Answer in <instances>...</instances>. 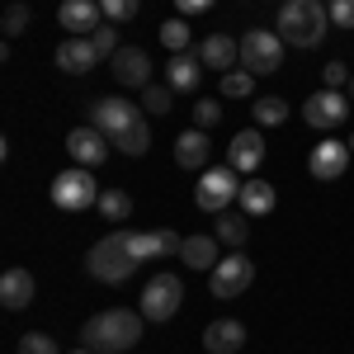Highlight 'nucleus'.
<instances>
[{
    "mask_svg": "<svg viewBox=\"0 0 354 354\" xmlns=\"http://www.w3.org/2000/svg\"><path fill=\"white\" fill-rule=\"evenodd\" d=\"M156 241H161V255H180V236H175V232H170V227H161V232H156Z\"/></svg>",
    "mask_w": 354,
    "mask_h": 354,
    "instance_id": "obj_40",
    "label": "nucleus"
},
{
    "mask_svg": "<svg viewBox=\"0 0 354 354\" xmlns=\"http://www.w3.org/2000/svg\"><path fill=\"white\" fill-rule=\"evenodd\" d=\"M274 28H279V38L293 43V48H322V38H326V28H330L326 0H283Z\"/></svg>",
    "mask_w": 354,
    "mask_h": 354,
    "instance_id": "obj_2",
    "label": "nucleus"
},
{
    "mask_svg": "<svg viewBox=\"0 0 354 354\" xmlns=\"http://www.w3.org/2000/svg\"><path fill=\"white\" fill-rule=\"evenodd\" d=\"M218 236H185V245H180V260L189 265V270H218Z\"/></svg>",
    "mask_w": 354,
    "mask_h": 354,
    "instance_id": "obj_23",
    "label": "nucleus"
},
{
    "mask_svg": "<svg viewBox=\"0 0 354 354\" xmlns=\"http://www.w3.org/2000/svg\"><path fill=\"white\" fill-rule=\"evenodd\" d=\"M128 250L137 255V265H142V260H161V241H156V232H128Z\"/></svg>",
    "mask_w": 354,
    "mask_h": 354,
    "instance_id": "obj_32",
    "label": "nucleus"
},
{
    "mask_svg": "<svg viewBox=\"0 0 354 354\" xmlns=\"http://www.w3.org/2000/svg\"><path fill=\"white\" fill-rule=\"evenodd\" d=\"M213 5H218V0H175V10H180L185 19H189V15H203V10H213Z\"/></svg>",
    "mask_w": 354,
    "mask_h": 354,
    "instance_id": "obj_39",
    "label": "nucleus"
},
{
    "mask_svg": "<svg viewBox=\"0 0 354 354\" xmlns=\"http://www.w3.org/2000/svg\"><path fill=\"white\" fill-rule=\"evenodd\" d=\"M345 95H350V104H354V76H350V85H345Z\"/></svg>",
    "mask_w": 354,
    "mask_h": 354,
    "instance_id": "obj_41",
    "label": "nucleus"
},
{
    "mask_svg": "<svg viewBox=\"0 0 354 354\" xmlns=\"http://www.w3.org/2000/svg\"><path fill=\"white\" fill-rule=\"evenodd\" d=\"M330 24L335 28H354V0H330Z\"/></svg>",
    "mask_w": 354,
    "mask_h": 354,
    "instance_id": "obj_38",
    "label": "nucleus"
},
{
    "mask_svg": "<svg viewBox=\"0 0 354 354\" xmlns=\"http://www.w3.org/2000/svg\"><path fill=\"white\" fill-rule=\"evenodd\" d=\"M350 142H335V137H326V142H317L312 147V156H307V170H312V180H322V185H330V180H340L345 170H350Z\"/></svg>",
    "mask_w": 354,
    "mask_h": 354,
    "instance_id": "obj_11",
    "label": "nucleus"
},
{
    "mask_svg": "<svg viewBox=\"0 0 354 354\" xmlns=\"http://www.w3.org/2000/svg\"><path fill=\"white\" fill-rule=\"evenodd\" d=\"M198 76H203L198 53H170V62H165V85H170L175 95L194 90V85H198Z\"/></svg>",
    "mask_w": 354,
    "mask_h": 354,
    "instance_id": "obj_21",
    "label": "nucleus"
},
{
    "mask_svg": "<svg viewBox=\"0 0 354 354\" xmlns=\"http://www.w3.org/2000/svg\"><path fill=\"white\" fill-rule=\"evenodd\" d=\"M71 354H95V350H85V345H81V350H71Z\"/></svg>",
    "mask_w": 354,
    "mask_h": 354,
    "instance_id": "obj_42",
    "label": "nucleus"
},
{
    "mask_svg": "<svg viewBox=\"0 0 354 354\" xmlns=\"http://www.w3.org/2000/svg\"><path fill=\"white\" fill-rule=\"evenodd\" d=\"M53 203L57 208H62V213H85V208H95V203H100V180H95V175H90V170H85V165H71V170H62V175H57L53 180Z\"/></svg>",
    "mask_w": 354,
    "mask_h": 354,
    "instance_id": "obj_5",
    "label": "nucleus"
},
{
    "mask_svg": "<svg viewBox=\"0 0 354 354\" xmlns=\"http://www.w3.org/2000/svg\"><path fill=\"white\" fill-rule=\"evenodd\" d=\"M222 123V104H218V95L213 100H198L194 104V128H218Z\"/></svg>",
    "mask_w": 354,
    "mask_h": 354,
    "instance_id": "obj_35",
    "label": "nucleus"
},
{
    "mask_svg": "<svg viewBox=\"0 0 354 354\" xmlns=\"http://www.w3.org/2000/svg\"><path fill=\"white\" fill-rule=\"evenodd\" d=\"M180 302H185V283H180V274H151L147 283H142V317L147 322H170L175 312H180Z\"/></svg>",
    "mask_w": 354,
    "mask_h": 354,
    "instance_id": "obj_6",
    "label": "nucleus"
},
{
    "mask_svg": "<svg viewBox=\"0 0 354 354\" xmlns=\"http://www.w3.org/2000/svg\"><path fill=\"white\" fill-rule=\"evenodd\" d=\"M57 24L66 28V38H90L95 28L104 24V10H100V0H62Z\"/></svg>",
    "mask_w": 354,
    "mask_h": 354,
    "instance_id": "obj_13",
    "label": "nucleus"
},
{
    "mask_svg": "<svg viewBox=\"0 0 354 354\" xmlns=\"http://www.w3.org/2000/svg\"><path fill=\"white\" fill-rule=\"evenodd\" d=\"M350 109H354L350 95H345V90H326V85L302 100V118H307L312 128H322V133H335V128L350 118Z\"/></svg>",
    "mask_w": 354,
    "mask_h": 354,
    "instance_id": "obj_8",
    "label": "nucleus"
},
{
    "mask_svg": "<svg viewBox=\"0 0 354 354\" xmlns=\"http://www.w3.org/2000/svg\"><path fill=\"white\" fill-rule=\"evenodd\" d=\"M19 354H62V345L43 330H28V335H19Z\"/></svg>",
    "mask_w": 354,
    "mask_h": 354,
    "instance_id": "obj_33",
    "label": "nucleus"
},
{
    "mask_svg": "<svg viewBox=\"0 0 354 354\" xmlns=\"http://www.w3.org/2000/svg\"><path fill=\"white\" fill-rule=\"evenodd\" d=\"M245 345V326L236 317H218L213 326L203 330V350L208 354H236Z\"/></svg>",
    "mask_w": 354,
    "mask_h": 354,
    "instance_id": "obj_19",
    "label": "nucleus"
},
{
    "mask_svg": "<svg viewBox=\"0 0 354 354\" xmlns=\"http://www.w3.org/2000/svg\"><path fill=\"white\" fill-rule=\"evenodd\" d=\"M137 5H142V0H100V10H104L109 24H128L137 15Z\"/></svg>",
    "mask_w": 354,
    "mask_h": 354,
    "instance_id": "obj_34",
    "label": "nucleus"
},
{
    "mask_svg": "<svg viewBox=\"0 0 354 354\" xmlns=\"http://www.w3.org/2000/svg\"><path fill=\"white\" fill-rule=\"evenodd\" d=\"M142 312L133 307H109V312H100V317H90L81 326V345L95 354H128L142 340Z\"/></svg>",
    "mask_w": 354,
    "mask_h": 354,
    "instance_id": "obj_1",
    "label": "nucleus"
},
{
    "mask_svg": "<svg viewBox=\"0 0 354 354\" xmlns=\"http://www.w3.org/2000/svg\"><path fill=\"white\" fill-rule=\"evenodd\" d=\"M208 156H213L208 128H185L175 137V165L180 170H208Z\"/></svg>",
    "mask_w": 354,
    "mask_h": 354,
    "instance_id": "obj_16",
    "label": "nucleus"
},
{
    "mask_svg": "<svg viewBox=\"0 0 354 354\" xmlns=\"http://www.w3.org/2000/svg\"><path fill=\"white\" fill-rule=\"evenodd\" d=\"M350 151H354V137H350Z\"/></svg>",
    "mask_w": 354,
    "mask_h": 354,
    "instance_id": "obj_43",
    "label": "nucleus"
},
{
    "mask_svg": "<svg viewBox=\"0 0 354 354\" xmlns=\"http://www.w3.org/2000/svg\"><path fill=\"white\" fill-rule=\"evenodd\" d=\"M66 156L76 165H85V170H95V165H104V156H109V142H104V133L95 123H85V128H71L66 133Z\"/></svg>",
    "mask_w": 354,
    "mask_h": 354,
    "instance_id": "obj_12",
    "label": "nucleus"
},
{
    "mask_svg": "<svg viewBox=\"0 0 354 354\" xmlns=\"http://www.w3.org/2000/svg\"><path fill=\"white\" fill-rule=\"evenodd\" d=\"M142 109L156 113V118L170 113V109H175V90H170V85H147V90H142Z\"/></svg>",
    "mask_w": 354,
    "mask_h": 354,
    "instance_id": "obj_30",
    "label": "nucleus"
},
{
    "mask_svg": "<svg viewBox=\"0 0 354 354\" xmlns=\"http://www.w3.org/2000/svg\"><path fill=\"white\" fill-rule=\"evenodd\" d=\"M241 66L250 76H270L283 66V38L279 28H250L241 38Z\"/></svg>",
    "mask_w": 354,
    "mask_h": 354,
    "instance_id": "obj_7",
    "label": "nucleus"
},
{
    "mask_svg": "<svg viewBox=\"0 0 354 354\" xmlns=\"http://www.w3.org/2000/svg\"><path fill=\"white\" fill-rule=\"evenodd\" d=\"M241 170H232V165H208L203 175H198V185H194V203L203 208V213H227L236 198H241Z\"/></svg>",
    "mask_w": 354,
    "mask_h": 354,
    "instance_id": "obj_4",
    "label": "nucleus"
},
{
    "mask_svg": "<svg viewBox=\"0 0 354 354\" xmlns=\"http://www.w3.org/2000/svg\"><path fill=\"white\" fill-rule=\"evenodd\" d=\"M109 71L118 85H128V90H147L151 85V57L142 53V48H118L109 57Z\"/></svg>",
    "mask_w": 354,
    "mask_h": 354,
    "instance_id": "obj_14",
    "label": "nucleus"
},
{
    "mask_svg": "<svg viewBox=\"0 0 354 354\" xmlns=\"http://www.w3.org/2000/svg\"><path fill=\"white\" fill-rule=\"evenodd\" d=\"M33 293H38V283H33V274L28 270H5V279H0V302H5V312H24L28 302H33Z\"/></svg>",
    "mask_w": 354,
    "mask_h": 354,
    "instance_id": "obj_20",
    "label": "nucleus"
},
{
    "mask_svg": "<svg viewBox=\"0 0 354 354\" xmlns=\"http://www.w3.org/2000/svg\"><path fill=\"white\" fill-rule=\"evenodd\" d=\"M236 203H241L245 218H270L274 203H279V194H274L270 180H245V185H241V198H236Z\"/></svg>",
    "mask_w": 354,
    "mask_h": 354,
    "instance_id": "obj_22",
    "label": "nucleus"
},
{
    "mask_svg": "<svg viewBox=\"0 0 354 354\" xmlns=\"http://www.w3.org/2000/svg\"><path fill=\"white\" fill-rule=\"evenodd\" d=\"M250 113H255V128H279V123H288V100L260 95V100L250 104Z\"/></svg>",
    "mask_w": 354,
    "mask_h": 354,
    "instance_id": "obj_25",
    "label": "nucleus"
},
{
    "mask_svg": "<svg viewBox=\"0 0 354 354\" xmlns=\"http://www.w3.org/2000/svg\"><path fill=\"white\" fill-rule=\"evenodd\" d=\"M189 24H185V15H175V19H165L161 24V43L170 48V53H189Z\"/></svg>",
    "mask_w": 354,
    "mask_h": 354,
    "instance_id": "obj_29",
    "label": "nucleus"
},
{
    "mask_svg": "<svg viewBox=\"0 0 354 354\" xmlns=\"http://www.w3.org/2000/svg\"><path fill=\"white\" fill-rule=\"evenodd\" d=\"M57 66H62L66 76H85V71L100 66V53H95L90 38H62V48H57Z\"/></svg>",
    "mask_w": 354,
    "mask_h": 354,
    "instance_id": "obj_18",
    "label": "nucleus"
},
{
    "mask_svg": "<svg viewBox=\"0 0 354 354\" xmlns=\"http://www.w3.org/2000/svg\"><path fill=\"white\" fill-rule=\"evenodd\" d=\"M227 165L241 170V175H255V170L265 165V137H260V128H245V133L232 137V147H227Z\"/></svg>",
    "mask_w": 354,
    "mask_h": 354,
    "instance_id": "obj_15",
    "label": "nucleus"
},
{
    "mask_svg": "<svg viewBox=\"0 0 354 354\" xmlns=\"http://www.w3.org/2000/svg\"><path fill=\"white\" fill-rule=\"evenodd\" d=\"M113 147L123 151V156H147V147H151V133H147V123H133L128 133L113 137Z\"/></svg>",
    "mask_w": 354,
    "mask_h": 354,
    "instance_id": "obj_28",
    "label": "nucleus"
},
{
    "mask_svg": "<svg viewBox=\"0 0 354 354\" xmlns=\"http://www.w3.org/2000/svg\"><path fill=\"white\" fill-rule=\"evenodd\" d=\"M90 43H95V53H100V57H113V53H118V28L100 24L95 33H90Z\"/></svg>",
    "mask_w": 354,
    "mask_h": 354,
    "instance_id": "obj_37",
    "label": "nucleus"
},
{
    "mask_svg": "<svg viewBox=\"0 0 354 354\" xmlns=\"http://www.w3.org/2000/svg\"><path fill=\"white\" fill-rule=\"evenodd\" d=\"M218 95L222 100H250V95H255V76H250L245 66H232V71H222Z\"/></svg>",
    "mask_w": 354,
    "mask_h": 354,
    "instance_id": "obj_27",
    "label": "nucleus"
},
{
    "mask_svg": "<svg viewBox=\"0 0 354 354\" xmlns=\"http://www.w3.org/2000/svg\"><path fill=\"white\" fill-rule=\"evenodd\" d=\"M198 62H203L208 71H232V66H241V43L227 38V33H208V38L198 43Z\"/></svg>",
    "mask_w": 354,
    "mask_h": 354,
    "instance_id": "obj_17",
    "label": "nucleus"
},
{
    "mask_svg": "<svg viewBox=\"0 0 354 354\" xmlns=\"http://www.w3.org/2000/svg\"><path fill=\"white\" fill-rule=\"evenodd\" d=\"M222 245H232V250H241L245 236H250V218L245 213H218V232H213Z\"/></svg>",
    "mask_w": 354,
    "mask_h": 354,
    "instance_id": "obj_24",
    "label": "nucleus"
},
{
    "mask_svg": "<svg viewBox=\"0 0 354 354\" xmlns=\"http://www.w3.org/2000/svg\"><path fill=\"white\" fill-rule=\"evenodd\" d=\"M322 85H326V90H345V85H350V66H345V62H326V66H322Z\"/></svg>",
    "mask_w": 354,
    "mask_h": 354,
    "instance_id": "obj_36",
    "label": "nucleus"
},
{
    "mask_svg": "<svg viewBox=\"0 0 354 354\" xmlns=\"http://www.w3.org/2000/svg\"><path fill=\"white\" fill-rule=\"evenodd\" d=\"M255 283V260L250 255H222L213 270V298H241Z\"/></svg>",
    "mask_w": 354,
    "mask_h": 354,
    "instance_id": "obj_9",
    "label": "nucleus"
},
{
    "mask_svg": "<svg viewBox=\"0 0 354 354\" xmlns=\"http://www.w3.org/2000/svg\"><path fill=\"white\" fill-rule=\"evenodd\" d=\"M95 213L109 222H128L133 218V194L128 189H104L100 194V203H95Z\"/></svg>",
    "mask_w": 354,
    "mask_h": 354,
    "instance_id": "obj_26",
    "label": "nucleus"
},
{
    "mask_svg": "<svg viewBox=\"0 0 354 354\" xmlns=\"http://www.w3.org/2000/svg\"><path fill=\"white\" fill-rule=\"evenodd\" d=\"M28 24H33V10H28L24 0H15V5L5 10V19H0L5 38H19V33H28Z\"/></svg>",
    "mask_w": 354,
    "mask_h": 354,
    "instance_id": "obj_31",
    "label": "nucleus"
},
{
    "mask_svg": "<svg viewBox=\"0 0 354 354\" xmlns=\"http://www.w3.org/2000/svg\"><path fill=\"white\" fill-rule=\"evenodd\" d=\"M85 270H90V279H100V283H128V279L137 274V255L128 250V232L118 227V232L104 236V241L90 245Z\"/></svg>",
    "mask_w": 354,
    "mask_h": 354,
    "instance_id": "obj_3",
    "label": "nucleus"
},
{
    "mask_svg": "<svg viewBox=\"0 0 354 354\" xmlns=\"http://www.w3.org/2000/svg\"><path fill=\"white\" fill-rule=\"evenodd\" d=\"M90 123L113 142L118 133H128L133 123H142V109L128 104V100H118V95H109V100H95V104H90Z\"/></svg>",
    "mask_w": 354,
    "mask_h": 354,
    "instance_id": "obj_10",
    "label": "nucleus"
}]
</instances>
